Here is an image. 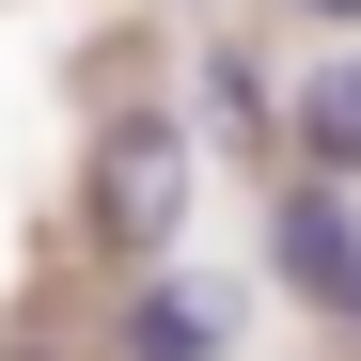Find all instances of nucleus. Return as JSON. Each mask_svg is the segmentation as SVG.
<instances>
[{
  "instance_id": "5",
  "label": "nucleus",
  "mask_w": 361,
  "mask_h": 361,
  "mask_svg": "<svg viewBox=\"0 0 361 361\" xmlns=\"http://www.w3.org/2000/svg\"><path fill=\"white\" fill-rule=\"evenodd\" d=\"M298 16H330V32H361V0H298Z\"/></svg>"
},
{
  "instance_id": "6",
  "label": "nucleus",
  "mask_w": 361,
  "mask_h": 361,
  "mask_svg": "<svg viewBox=\"0 0 361 361\" xmlns=\"http://www.w3.org/2000/svg\"><path fill=\"white\" fill-rule=\"evenodd\" d=\"M345 330H361V283H345Z\"/></svg>"
},
{
  "instance_id": "3",
  "label": "nucleus",
  "mask_w": 361,
  "mask_h": 361,
  "mask_svg": "<svg viewBox=\"0 0 361 361\" xmlns=\"http://www.w3.org/2000/svg\"><path fill=\"white\" fill-rule=\"evenodd\" d=\"M110 345H126V361H220V345H235V298L189 283V267H142L126 314H110Z\"/></svg>"
},
{
  "instance_id": "1",
  "label": "nucleus",
  "mask_w": 361,
  "mask_h": 361,
  "mask_svg": "<svg viewBox=\"0 0 361 361\" xmlns=\"http://www.w3.org/2000/svg\"><path fill=\"white\" fill-rule=\"evenodd\" d=\"M189 110H173V94H126V110H110V126H94V235H110V252H173V220H189Z\"/></svg>"
},
{
  "instance_id": "7",
  "label": "nucleus",
  "mask_w": 361,
  "mask_h": 361,
  "mask_svg": "<svg viewBox=\"0 0 361 361\" xmlns=\"http://www.w3.org/2000/svg\"><path fill=\"white\" fill-rule=\"evenodd\" d=\"M0 361H47V345H0Z\"/></svg>"
},
{
  "instance_id": "4",
  "label": "nucleus",
  "mask_w": 361,
  "mask_h": 361,
  "mask_svg": "<svg viewBox=\"0 0 361 361\" xmlns=\"http://www.w3.org/2000/svg\"><path fill=\"white\" fill-rule=\"evenodd\" d=\"M298 173H361V47L298 63Z\"/></svg>"
},
{
  "instance_id": "2",
  "label": "nucleus",
  "mask_w": 361,
  "mask_h": 361,
  "mask_svg": "<svg viewBox=\"0 0 361 361\" xmlns=\"http://www.w3.org/2000/svg\"><path fill=\"white\" fill-rule=\"evenodd\" d=\"M267 267L298 298H330L345 314V283H361V204H345V173H283V204H267Z\"/></svg>"
}]
</instances>
